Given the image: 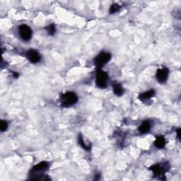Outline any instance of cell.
I'll use <instances>...</instances> for the list:
<instances>
[{
    "label": "cell",
    "mask_w": 181,
    "mask_h": 181,
    "mask_svg": "<svg viewBox=\"0 0 181 181\" xmlns=\"http://www.w3.org/2000/svg\"><path fill=\"white\" fill-rule=\"evenodd\" d=\"M49 163L42 161L35 165L30 171V175L32 176V180H46L44 172L49 168Z\"/></svg>",
    "instance_id": "cell-1"
},
{
    "label": "cell",
    "mask_w": 181,
    "mask_h": 181,
    "mask_svg": "<svg viewBox=\"0 0 181 181\" xmlns=\"http://www.w3.org/2000/svg\"><path fill=\"white\" fill-rule=\"evenodd\" d=\"M78 101L77 95L74 92H66L60 97L61 106L64 108H69L75 105Z\"/></svg>",
    "instance_id": "cell-2"
},
{
    "label": "cell",
    "mask_w": 181,
    "mask_h": 181,
    "mask_svg": "<svg viewBox=\"0 0 181 181\" xmlns=\"http://www.w3.org/2000/svg\"><path fill=\"white\" fill-rule=\"evenodd\" d=\"M108 75L106 71H104L101 69H98L96 74V84L100 89H106L108 86Z\"/></svg>",
    "instance_id": "cell-3"
},
{
    "label": "cell",
    "mask_w": 181,
    "mask_h": 181,
    "mask_svg": "<svg viewBox=\"0 0 181 181\" xmlns=\"http://www.w3.org/2000/svg\"><path fill=\"white\" fill-rule=\"evenodd\" d=\"M111 59V54L109 52H101L98 54L94 58V64L97 66L98 69H101V67L106 65Z\"/></svg>",
    "instance_id": "cell-4"
},
{
    "label": "cell",
    "mask_w": 181,
    "mask_h": 181,
    "mask_svg": "<svg viewBox=\"0 0 181 181\" xmlns=\"http://www.w3.org/2000/svg\"><path fill=\"white\" fill-rule=\"evenodd\" d=\"M18 33L23 41H29L31 39L33 32L31 28L27 25H21L18 27Z\"/></svg>",
    "instance_id": "cell-5"
},
{
    "label": "cell",
    "mask_w": 181,
    "mask_h": 181,
    "mask_svg": "<svg viewBox=\"0 0 181 181\" xmlns=\"http://www.w3.org/2000/svg\"><path fill=\"white\" fill-rule=\"evenodd\" d=\"M169 75V70L168 68L163 67L157 70L156 77L158 82L160 84H164L167 81Z\"/></svg>",
    "instance_id": "cell-6"
},
{
    "label": "cell",
    "mask_w": 181,
    "mask_h": 181,
    "mask_svg": "<svg viewBox=\"0 0 181 181\" xmlns=\"http://www.w3.org/2000/svg\"><path fill=\"white\" fill-rule=\"evenodd\" d=\"M26 56L28 59V60L32 63L38 62L41 59V57H40L38 52L33 49L28 50L26 54Z\"/></svg>",
    "instance_id": "cell-7"
},
{
    "label": "cell",
    "mask_w": 181,
    "mask_h": 181,
    "mask_svg": "<svg viewBox=\"0 0 181 181\" xmlns=\"http://www.w3.org/2000/svg\"><path fill=\"white\" fill-rule=\"evenodd\" d=\"M150 169L153 171L154 174L156 176H161L166 173V169L164 166H161L160 164H156V165L151 166Z\"/></svg>",
    "instance_id": "cell-8"
},
{
    "label": "cell",
    "mask_w": 181,
    "mask_h": 181,
    "mask_svg": "<svg viewBox=\"0 0 181 181\" xmlns=\"http://www.w3.org/2000/svg\"><path fill=\"white\" fill-rule=\"evenodd\" d=\"M150 129H151V124L149 121H144L138 128V130L141 134H146L149 132Z\"/></svg>",
    "instance_id": "cell-9"
},
{
    "label": "cell",
    "mask_w": 181,
    "mask_h": 181,
    "mask_svg": "<svg viewBox=\"0 0 181 181\" xmlns=\"http://www.w3.org/2000/svg\"><path fill=\"white\" fill-rule=\"evenodd\" d=\"M154 95H155V90L154 89L149 90L148 91H146L143 94H140L139 96V99L141 100V101H145V100H149L151 99V98L153 97Z\"/></svg>",
    "instance_id": "cell-10"
},
{
    "label": "cell",
    "mask_w": 181,
    "mask_h": 181,
    "mask_svg": "<svg viewBox=\"0 0 181 181\" xmlns=\"http://www.w3.org/2000/svg\"><path fill=\"white\" fill-rule=\"evenodd\" d=\"M165 144L166 139L163 136H159V137H157L155 140V142H154V145L158 149H163L165 147Z\"/></svg>",
    "instance_id": "cell-11"
},
{
    "label": "cell",
    "mask_w": 181,
    "mask_h": 181,
    "mask_svg": "<svg viewBox=\"0 0 181 181\" xmlns=\"http://www.w3.org/2000/svg\"><path fill=\"white\" fill-rule=\"evenodd\" d=\"M113 91L115 94L118 96H121L124 94V89L122 86L120 84H113Z\"/></svg>",
    "instance_id": "cell-12"
},
{
    "label": "cell",
    "mask_w": 181,
    "mask_h": 181,
    "mask_svg": "<svg viewBox=\"0 0 181 181\" xmlns=\"http://www.w3.org/2000/svg\"><path fill=\"white\" fill-rule=\"evenodd\" d=\"M78 144L82 147L83 149L86 150V151H89V150L90 149V146H87V145L85 144L84 139H83L82 136L81 135H78Z\"/></svg>",
    "instance_id": "cell-13"
},
{
    "label": "cell",
    "mask_w": 181,
    "mask_h": 181,
    "mask_svg": "<svg viewBox=\"0 0 181 181\" xmlns=\"http://www.w3.org/2000/svg\"><path fill=\"white\" fill-rule=\"evenodd\" d=\"M46 30L47 33L50 35H53L56 32V28L54 24H51L46 27Z\"/></svg>",
    "instance_id": "cell-14"
},
{
    "label": "cell",
    "mask_w": 181,
    "mask_h": 181,
    "mask_svg": "<svg viewBox=\"0 0 181 181\" xmlns=\"http://www.w3.org/2000/svg\"><path fill=\"white\" fill-rule=\"evenodd\" d=\"M120 6H119L118 4H113L111 5L109 11H110V14H115L116 12H118V11L120 10Z\"/></svg>",
    "instance_id": "cell-15"
},
{
    "label": "cell",
    "mask_w": 181,
    "mask_h": 181,
    "mask_svg": "<svg viewBox=\"0 0 181 181\" xmlns=\"http://www.w3.org/2000/svg\"><path fill=\"white\" fill-rule=\"evenodd\" d=\"M8 128V123L6 121L1 120V123H0V129H1L2 132H4L6 131Z\"/></svg>",
    "instance_id": "cell-16"
},
{
    "label": "cell",
    "mask_w": 181,
    "mask_h": 181,
    "mask_svg": "<svg viewBox=\"0 0 181 181\" xmlns=\"http://www.w3.org/2000/svg\"><path fill=\"white\" fill-rule=\"evenodd\" d=\"M180 129H178V130H177V137H178L179 139H180Z\"/></svg>",
    "instance_id": "cell-17"
},
{
    "label": "cell",
    "mask_w": 181,
    "mask_h": 181,
    "mask_svg": "<svg viewBox=\"0 0 181 181\" xmlns=\"http://www.w3.org/2000/svg\"><path fill=\"white\" fill-rule=\"evenodd\" d=\"M14 77H15L16 78H17V77H18V73H16V72H14Z\"/></svg>",
    "instance_id": "cell-18"
}]
</instances>
